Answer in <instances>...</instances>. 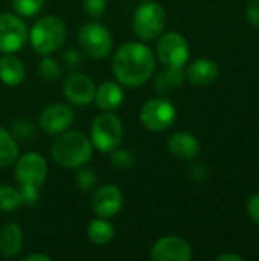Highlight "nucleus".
<instances>
[{"label":"nucleus","mask_w":259,"mask_h":261,"mask_svg":"<svg viewBox=\"0 0 259 261\" xmlns=\"http://www.w3.org/2000/svg\"><path fill=\"white\" fill-rule=\"evenodd\" d=\"M151 258L154 261H189L192 258V248L179 236H166L153 245Z\"/></svg>","instance_id":"11"},{"label":"nucleus","mask_w":259,"mask_h":261,"mask_svg":"<svg viewBox=\"0 0 259 261\" xmlns=\"http://www.w3.org/2000/svg\"><path fill=\"white\" fill-rule=\"evenodd\" d=\"M168 148L172 156L183 159V161H191L198 156L200 142L194 135H191L188 132H179L169 138Z\"/></svg>","instance_id":"16"},{"label":"nucleus","mask_w":259,"mask_h":261,"mask_svg":"<svg viewBox=\"0 0 259 261\" xmlns=\"http://www.w3.org/2000/svg\"><path fill=\"white\" fill-rule=\"evenodd\" d=\"M247 20L259 28V0H252L247 8Z\"/></svg>","instance_id":"33"},{"label":"nucleus","mask_w":259,"mask_h":261,"mask_svg":"<svg viewBox=\"0 0 259 261\" xmlns=\"http://www.w3.org/2000/svg\"><path fill=\"white\" fill-rule=\"evenodd\" d=\"M76 184H78V187L84 193H90L95 188H98L99 179H98V174L93 170H90V168H81L78 171V174H76Z\"/></svg>","instance_id":"26"},{"label":"nucleus","mask_w":259,"mask_h":261,"mask_svg":"<svg viewBox=\"0 0 259 261\" xmlns=\"http://www.w3.org/2000/svg\"><path fill=\"white\" fill-rule=\"evenodd\" d=\"M156 58L153 50L139 41L122 44L111 63V69L118 81L127 87H139L145 84L154 73Z\"/></svg>","instance_id":"1"},{"label":"nucleus","mask_w":259,"mask_h":261,"mask_svg":"<svg viewBox=\"0 0 259 261\" xmlns=\"http://www.w3.org/2000/svg\"><path fill=\"white\" fill-rule=\"evenodd\" d=\"M38 73L44 81H56L61 75V67L56 60L44 55V58L38 64Z\"/></svg>","instance_id":"24"},{"label":"nucleus","mask_w":259,"mask_h":261,"mask_svg":"<svg viewBox=\"0 0 259 261\" xmlns=\"http://www.w3.org/2000/svg\"><path fill=\"white\" fill-rule=\"evenodd\" d=\"M157 57L165 67H183L189 60L188 40L179 32H168L157 41Z\"/></svg>","instance_id":"8"},{"label":"nucleus","mask_w":259,"mask_h":261,"mask_svg":"<svg viewBox=\"0 0 259 261\" xmlns=\"http://www.w3.org/2000/svg\"><path fill=\"white\" fill-rule=\"evenodd\" d=\"M63 58H64L66 66L70 67V69H76V67H79L82 64V57H81V54L76 49H67L64 52Z\"/></svg>","instance_id":"31"},{"label":"nucleus","mask_w":259,"mask_h":261,"mask_svg":"<svg viewBox=\"0 0 259 261\" xmlns=\"http://www.w3.org/2000/svg\"><path fill=\"white\" fill-rule=\"evenodd\" d=\"M18 158V142L14 135L0 127V168L11 167Z\"/></svg>","instance_id":"20"},{"label":"nucleus","mask_w":259,"mask_h":261,"mask_svg":"<svg viewBox=\"0 0 259 261\" xmlns=\"http://www.w3.org/2000/svg\"><path fill=\"white\" fill-rule=\"evenodd\" d=\"M24 261H50V257L44 254H31L24 257Z\"/></svg>","instance_id":"34"},{"label":"nucleus","mask_w":259,"mask_h":261,"mask_svg":"<svg viewBox=\"0 0 259 261\" xmlns=\"http://www.w3.org/2000/svg\"><path fill=\"white\" fill-rule=\"evenodd\" d=\"M78 41L84 54H87L93 60L107 58L113 47V38L110 31L98 21L82 24L78 32Z\"/></svg>","instance_id":"6"},{"label":"nucleus","mask_w":259,"mask_h":261,"mask_svg":"<svg viewBox=\"0 0 259 261\" xmlns=\"http://www.w3.org/2000/svg\"><path fill=\"white\" fill-rule=\"evenodd\" d=\"M93 156L92 141L81 132L66 130L52 144L53 161L64 168L84 167Z\"/></svg>","instance_id":"2"},{"label":"nucleus","mask_w":259,"mask_h":261,"mask_svg":"<svg viewBox=\"0 0 259 261\" xmlns=\"http://www.w3.org/2000/svg\"><path fill=\"white\" fill-rule=\"evenodd\" d=\"M124 136L122 121L111 112L98 115L90 128V141L93 147L102 153H111L119 147Z\"/></svg>","instance_id":"4"},{"label":"nucleus","mask_w":259,"mask_h":261,"mask_svg":"<svg viewBox=\"0 0 259 261\" xmlns=\"http://www.w3.org/2000/svg\"><path fill=\"white\" fill-rule=\"evenodd\" d=\"M23 248V231L14 223L8 222L0 228V255L11 258L15 257Z\"/></svg>","instance_id":"17"},{"label":"nucleus","mask_w":259,"mask_h":261,"mask_svg":"<svg viewBox=\"0 0 259 261\" xmlns=\"http://www.w3.org/2000/svg\"><path fill=\"white\" fill-rule=\"evenodd\" d=\"M247 213H249L250 219L259 225V193L250 197V200L247 203Z\"/></svg>","instance_id":"32"},{"label":"nucleus","mask_w":259,"mask_h":261,"mask_svg":"<svg viewBox=\"0 0 259 261\" xmlns=\"http://www.w3.org/2000/svg\"><path fill=\"white\" fill-rule=\"evenodd\" d=\"M87 234H89V239L99 245V246H104V245H108L113 237H114V228L111 226L110 222H107V219H95L90 222L89 228H87Z\"/></svg>","instance_id":"22"},{"label":"nucleus","mask_w":259,"mask_h":261,"mask_svg":"<svg viewBox=\"0 0 259 261\" xmlns=\"http://www.w3.org/2000/svg\"><path fill=\"white\" fill-rule=\"evenodd\" d=\"M44 0H12L15 12L21 17H34L43 9Z\"/></svg>","instance_id":"25"},{"label":"nucleus","mask_w":259,"mask_h":261,"mask_svg":"<svg viewBox=\"0 0 259 261\" xmlns=\"http://www.w3.org/2000/svg\"><path fill=\"white\" fill-rule=\"evenodd\" d=\"M66 35V23L56 15H46L34 23L27 38L37 54L50 55L63 46Z\"/></svg>","instance_id":"3"},{"label":"nucleus","mask_w":259,"mask_h":261,"mask_svg":"<svg viewBox=\"0 0 259 261\" xmlns=\"http://www.w3.org/2000/svg\"><path fill=\"white\" fill-rule=\"evenodd\" d=\"M113 167L119 168V170H127L133 167L134 162V156L128 148H114L111 151V158H110Z\"/></svg>","instance_id":"27"},{"label":"nucleus","mask_w":259,"mask_h":261,"mask_svg":"<svg viewBox=\"0 0 259 261\" xmlns=\"http://www.w3.org/2000/svg\"><path fill=\"white\" fill-rule=\"evenodd\" d=\"M185 81V72L182 67H166L162 73H159L154 80L156 90L163 95L176 87H179Z\"/></svg>","instance_id":"21"},{"label":"nucleus","mask_w":259,"mask_h":261,"mask_svg":"<svg viewBox=\"0 0 259 261\" xmlns=\"http://www.w3.org/2000/svg\"><path fill=\"white\" fill-rule=\"evenodd\" d=\"M21 205L23 203L18 190L11 185H0V213H11Z\"/></svg>","instance_id":"23"},{"label":"nucleus","mask_w":259,"mask_h":261,"mask_svg":"<svg viewBox=\"0 0 259 261\" xmlns=\"http://www.w3.org/2000/svg\"><path fill=\"white\" fill-rule=\"evenodd\" d=\"M218 261H243V257L240 255H234V254H224V255H220L217 257Z\"/></svg>","instance_id":"35"},{"label":"nucleus","mask_w":259,"mask_h":261,"mask_svg":"<svg viewBox=\"0 0 259 261\" xmlns=\"http://www.w3.org/2000/svg\"><path fill=\"white\" fill-rule=\"evenodd\" d=\"M26 78V67L23 61L12 55L6 54L0 58V81L6 86H18Z\"/></svg>","instance_id":"18"},{"label":"nucleus","mask_w":259,"mask_h":261,"mask_svg":"<svg viewBox=\"0 0 259 261\" xmlns=\"http://www.w3.org/2000/svg\"><path fill=\"white\" fill-rule=\"evenodd\" d=\"M177 110L165 98H153L140 109V122L151 132H165L176 122Z\"/></svg>","instance_id":"7"},{"label":"nucleus","mask_w":259,"mask_h":261,"mask_svg":"<svg viewBox=\"0 0 259 261\" xmlns=\"http://www.w3.org/2000/svg\"><path fill=\"white\" fill-rule=\"evenodd\" d=\"M124 98H125V93H124L121 83L105 81L99 87H96L93 102L102 112H113L114 109L121 107V104L124 102Z\"/></svg>","instance_id":"15"},{"label":"nucleus","mask_w":259,"mask_h":261,"mask_svg":"<svg viewBox=\"0 0 259 261\" xmlns=\"http://www.w3.org/2000/svg\"><path fill=\"white\" fill-rule=\"evenodd\" d=\"M12 133L17 139L31 141L35 133V128L29 119H17L15 122H12Z\"/></svg>","instance_id":"28"},{"label":"nucleus","mask_w":259,"mask_h":261,"mask_svg":"<svg viewBox=\"0 0 259 261\" xmlns=\"http://www.w3.org/2000/svg\"><path fill=\"white\" fill-rule=\"evenodd\" d=\"M21 203L26 206H34L40 200V187H32V185H18Z\"/></svg>","instance_id":"29"},{"label":"nucleus","mask_w":259,"mask_h":261,"mask_svg":"<svg viewBox=\"0 0 259 261\" xmlns=\"http://www.w3.org/2000/svg\"><path fill=\"white\" fill-rule=\"evenodd\" d=\"M165 26H166L165 9L156 2L148 0L139 5V8L133 15V31L143 41H151L159 38Z\"/></svg>","instance_id":"5"},{"label":"nucleus","mask_w":259,"mask_h":261,"mask_svg":"<svg viewBox=\"0 0 259 261\" xmlns=\"http://www.w3.org/2000/svg\"><path fill=\"white\" fill-rule=\"evenodd\" d=\"M29 31L24 21L9 12L0 14V52L15 54L27 41Z\"/></svg>","instance_id":"9"},{"label":"nucleus","mask_w":259,"mask_h":261,"mask_svg":"<svg viewBox=\"0 0 259 261\" xmlns=\"http://www.w3.org/2000/svg\"><path fill=\"white\" fill-rule=\"evenodd\" d=\"M186 76L192 84L209 86L217 80L218 67L214 61L200 58V60L194 61L192 64H189V67L186 69Z\"/></svg>","instance_id":"19"},{"label":"nucleus","mask_w":259,"mask_h":261,"mask_svg":"<svg viewBox=\"0 0 259 261\" xmlns=\"http://www.w3.org/2000/svg\"><path fill=\"white\" fill-rule=\"evenodd\" d=\"M47 176V162L38 153H26L15 164V177L18 185L40 187L44 184Z\"/></svg>","instance_id":"10"},{"label":"nucleus","mask_w":259,"mask_h":261,"mask_svg":"<svg viewBox=\"0 0 259 261\" xmlns=\"http://www.w3.org/2000/svg\"><path fill=\"white\" fill-rule=\"evenodd\" d=\"M75 122L73 110L66 104H50L40 115V127L49 135H60Z\"/></svg>","instance_id":"12"},{"label":"nucleus","mask_w":259,"mask_h":261,"mask_svg":"<svg viewBox=\"0 0 259 261\" xmlns=\"http://www.w3.org/2000/svg\"><path fill=\"white\" fill-rule=\"evenodd\" d=\"M82 8L92 18H99L107 9V0H82Z\"/></svg>","instance_id":"30"},{"label":"nucleus","mask_w":259,"mask_h":261,"mask_svg":"<svg viewBox=\"0 0 259 261\" xmlns=\"http://www.w3.org/2000/svg\"><path fill=\"white\" fill-rule=\"evenodd\" d=\"M96 86L90 76L75 72L64 81V95L66 98L79 107H85L95 99Z\"/></svg>","instance_id":"13"},{"label":"nucleus","mask_w":259,"mask_h":261,"mask_svg":"<svg viewBox=\"0 0 259 261\" xmlns=\"http://www.w3.org/2000/svg\"><path fill=\"white\" fill-rule=\"evenodd\" d=\"M122 205L124 196L116 185H104L98 188L92 200L93 211L102 219H111L118 216V213L122 210Z\"/></svg>","instance_id":"14"}]
</instances>
